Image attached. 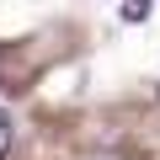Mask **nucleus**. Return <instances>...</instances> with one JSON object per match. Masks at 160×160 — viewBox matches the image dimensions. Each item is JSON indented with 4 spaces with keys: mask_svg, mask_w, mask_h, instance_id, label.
Masks as SVG:
<instances>
[{
    "mask_svg": "<svg viewBox=\"0 0 160 160\" xmlns=\"http://www.w3.org/2000/svg\"><path fill=\"white\" fill-rule=\"evenodd\" d=\"M149 11H155V0H123V22H128V27L149 22Z\"/></svg>",
    "mask_w": 160,
    "mask_h": 160,
    "instance_id": "obj_1",
    "label": "nucleus"
},
{
    "mask_svg": "<svg viewBox=\"0 0 160 160\" xmlns=\"http://www.w3.org/2000/svg\"><path fill=\"white\" fill-rule=\"evenodd\" d=\"M6 149H11V123H6V112H0V160H6Z\"/></svg>",
    "mask_w": 160,
    "mask_h": 160,
    "instance_id": "obj_2",
    "label": "nucleus"
}]
</instances>
